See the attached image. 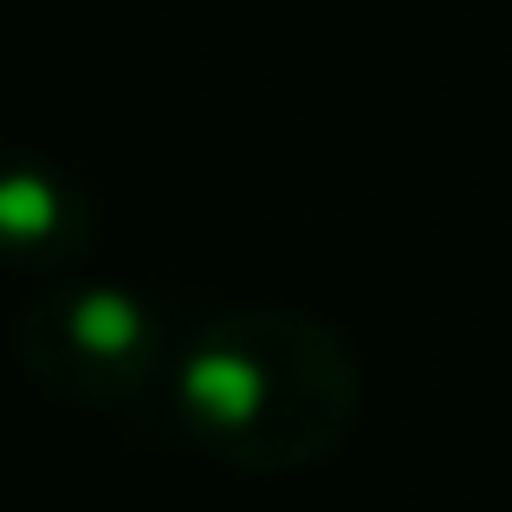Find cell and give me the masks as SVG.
Segmentation results:
<instances>
[{
  "label": "cell",
  "instance_id": "obj_2",
  "mask_svg": "<svg viewBox=\"0 0 512 512\" xmlns=\"http://www.w3.org/2000/svg\"><path fill=\"white\" fill-rule=\"evenodd\" d=\"M13 357L39 389L78 409H124L169 376V331L117 279H59L13 318Z\"/></svg>",
  "mask_w": 512,
  "mask_h": 512
},
{
  "label": "cell",
  "instance_id": "obj_1",
  "mask_svg": "<svg viewBox=\"0 0 512 512\" xmlns=\"http://www.w3.org/2000/svg\"><path fill=\"white\" fill-rule=\"evenodd\" d=\"M175 428L240 474H299L350 441L363 370L325 318L240 305L169 357Z\"/></svg>",
  "mask_w": 512,
  "mask_h": 512
},
{
  "label": "cell",
  "instance_id": "obj_3",
  "mask_svg": "<svg viewBox=\"0 0 512 512\" xmlns=\"http://www.w3.org/2000/svg\"><path fill=\"white\" fill-rule=\"evenodd\" d=\"M91 195L46 156H0V266L59 273L91 247Z\"/></svg>",
  "mask_w": 512,
  "mask_h": 512
}]
</instances>
